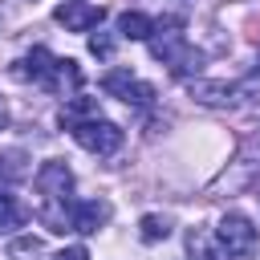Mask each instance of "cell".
<instances>
[{"label":"cell","instance_id":"9","mask_svg":"<svg viewBox=\"0 0 260 260\" xmlns=\"http://www.w3.org/2000/svg\"><path fill=\"white\" fill-rule=\"evenodd\" d=\"M191 98L203 102V106H228V102L240 98V89L228 85V81H191Z\"/></svg>","mask_w":260,"mask_h":260},{"label":"cell","instance_id":"10","mask_svg":"<svg viewBox=\"0 0 260 260\" xmlns=\"http://www.w3.org/2000/svg\"><path fill=\"white\" fill-rule=\"evenodd\" d=\"M187 252H191V260H228V252L219 248V240H211L207 228H191L187 232Z\"/></svg>","mask_w":260,"mask_h":260},{"label":"cell","instance_id":"14","mask_svg":"<svg viewBox=\"0 0 260 260\" xmlns=\"http://www.w3.org/2000/svg\"><path fill=\"white\" fill-rule=\"evenodd\" d=\"M20 223H24V207L8 191H0V232H16Z\"/></svg>","mask_w":260,"mask_h":260},{"label":"cell","instance_id":"15","mask_svg":"<svg viewBox=\"0 0 260 260\" xmlns=\"http://www.w3.org/2000/svg\"><path fill=\"white\" fill-rule=\"evenodd\" d=\"M41 252V240L37 236H20L12 248H8V260H24V256H37Z\"/></svg>","mask_w":260,"mask_h":260},{"label":"cell","instance_id":"7","mask_svg":"<svg viewBox=\"0 0 260 260\" xmlns=\"http://www.w3.org/2000/svg\"><path fill=\"white\" fill-rule=\"evenodd\" d=\"M102 16H106V8L102 4H89V0H65L53 12V20L65 24L69 32H89L93 24H102Z\"/></svg>","mask_w":260,"mask_h":260},{"label":"cell","instance_id":"16","mask_svg":"<svg viewBox=\"0 0 260 260\" xmlns=\"http://www.w3.org/2000/svg\"><path fill=\"white\" fill-rule=\"evenodd\" d=\"M89 53H93V57H110V53H114V37H110V32H93V37H89Z\"/></svg>","mask_w":260,"mask_h":260},{"label":"cell","instance_id":"11","mask_svg":"<svg viewBox=\"0 0 260 260\" xmlns=\"http://www.w3.org/2000/svg\"><path fill=\"white\" fill-rule=\"evenodd\" d=\"M118 32H122V37H130V41H150L154 20H150V16H142V12H122V16H118Z\"/></svg>","mask_w":260,"mask_h":260},{"label":"cell","instance_id":"8","mask_svg":"<svg viewBox=\"0 0 260 260\" xmlns=\"http://www.w3.org/2000/svg\"><path fill=\"white\" fill-rule=\"evenodd\" d=\"M106 219H110V203L106 199H81V203H73V232L93 236Z\"/></svg>","mask_w":260,"mask_h":260},{"label":"cell","instance_id":"12","mask_svg":"<svg viewBox=\"0 0 260 260\" xmlns=\"http://www.w3.org/2000/svg\"><path fill=\"white\" fill-rule=\"evenodd\" d=\"M138 236H142L146 244H154V240H167V236H171V215H158V211L142 215V219H138Z\"/></svg>","mask_w":260,"mask_h":260},{"label":"cell","instance_id":"4","mask_svg":"<svg viewBox=\"0 0 260 260\" xmlns=\"http://www.w3.org/2000/svg\"><path fill=\"white\" fill-rule=\"evenodd\" d=\"M69 134H73V142H77V146H85L89 154H114V150L122 146V130H118L114 122H106V118L73 122V126H69Z\"/></svg>","mask_w":260,"mask_h":260},{"label":"cell","instance_id":"18","mask_svg":"<svg viewBox=\"0 0 260 260\" xmlns=\"http://www.w3.org/2000/svg\"><path fill=\"white\" fill-rule=\"evenodd\" d=\"M4 122H8V110H4V102H0V130H4Z\"/></svg>","mask_w":260,"mask_h":260},{"label":"cell","instance_id":"5","mask_svg":"<svg viewBox=\"0 0 260 260\" xmlns=\"http://www.w3.org/2000/svg\"><path fill=\"white\" fill-rule=\"evenodd\" d=\"M215 240H219V248H223L228 256H248V252L256 248V228H252L248 215L228 211V215L219 219V228H215Z\"/></svg>","mask_w":260,"mask_h":260},{"label":"cell","instance_id":"6","mask_svg":"<svg viewBox=\"0 0 260 260\" xmlns=\"http://www.w3.org/2000/svg\"><path fill=\"white\" fill-rule=\"evenodd\" d=\"M102 89H106L110 98L126 102V106H150V102H154V85L138 81L130 69H110V73L102 77Z\"/></svg>","mask_w":260,"mask_h":260},{"label":"cell","instance_id":"2","mask_svg":"<svg viewBox=\"0 0 260 260\" xmlns=\"http://www.w3.org/2000/svg\"><path fill=\"white\" fill-rule=\"evenodd\" d=\"M12 73H16L20 81H32V85H41V89H49V93H61V98H73V93L81 89V69H77V61L53 57L49 49H32L28 57H20V61L12 65Z\"/></svg>","mask_w":260,"mask_h":260},{"label":"cell","instance_id":"17","mask_svg":"<svg viewBox=\"0 0 260 260\" xmlns=\"http://www.w3.org/2000/svg\"><path fill=\"white\" fill-rule=\"evenodd\" d=\"M53 260H89V248H81V244H69V248H61Z\"/></svg>","mask_w":260,"mask_h":260},{"label":"cell","instance_id":"3","mask_svg":"<svg viewBox=\"0 0 260 260\" xmlns=\"http://www.w3.org/2000/svg\"><path fill=\"white\" fill-rule=\"evenodd\" d=\"M179 24H183V20H175V16L158 20V24H154V32H150V53H154V57H158L171 73H179V77H183V73L199 69L203 53L187 45V37L179 32Z\"/></svg>","mask_w":260,"mask_h":260},{"label":"cell","instance_id":"13","mask_svg":"<svg viewBox=\"0 0 260 260\" xmlns=\"http://www.w3.org/2000/svg\"><path fill=\"white\" fill-rule=\"evenodd\" d=\"M28 175V154L24 150H0V179H24Z\"/></svg>","mask_w":260,"mask_h":260},{"label":"cell","instance_id":"1","mask_svg":"<svg viewBox=\"0 0 260 260\" xmlns=\"http://www.w3.org/2000/svg\"><path fill=\"white\" fill-rule=\"evenodd\" d=\"M37 191H41L37 219H41L49 232H57V236L73 232V171H69L61 158L41 162V171H37Z\"/></svg>","mask_w":260,"mask_h":260}]
</instances>
